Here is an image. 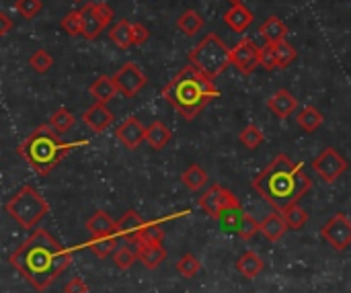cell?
<instances>
[{"label": "cell", "mask_w": 351, "mask_h": 293, "mask_svg": "<svg viewBox=\"0 0 351 293\" xmlns=\"http://www.w3.org/2000/svg\"><path fill=\"white\" fill-rule=\"evenodd\" d=\"M10 267L37 292H45L72 263L68 253L47 230H35L8 259Z\"/></svg>", "instance_id": "1"}, {"label": "cell", "mask_w": 351, "mask_h": 293, "mask_svg": "<svg viewBox=\"0 0 351 293\" xmlns=\"http://www.w3.org/2000/svg\"><path fill=\"white\" fill-rule=\"evenodd\" d=\"M218 94L220 92L214 86V80L202 74L191 64L177 72V76L162 88V97L187 121L197 117L204 111V107Z\"/></svg>", "instance_id": "2"}, {"label": "cell", "mask_w": 351, "mask_h": 293, "mask_svg": "<svg viewBox=\"0 0 351 293\" xmlns=\"http://www.w3.org/2000/svg\"><path fill=\"white\" fill-rule=\"evenodd\" d=\"M58 133L60 131H56L51 125H39L16 148L19 156L25 158L27 164L41 177L49 175L74 148L84 144V142H66Z\"/></svg>", "instance_id": "3"}, {"label": "cell", "mask_w": 351, "mask_h": 293, "mask_svg": "<svg viewBox=\"0 0 351 293\" xmlns=\"http://www.w3.org/2000/svg\"><path fill=\"white\" fill-rule=\"evenodd\" d=\"M300 164H294L286 154H278L265 170H261L255 181L253 189L267 201L271 203L278 212H282L286 205L296 203V175H298Z\"/></svg>", "instance_id": "4"}, {"label": "cell", "mask_w": 351, "mask_h": 293, "mask_svg": "<svg viewBox=\"0 0 351 293\" xmlns=\"http://www.w3.org/2000/svg\"><path fill=\"white\" fill-rule=\"evenodd\" d=\"M6 214L25 230H33L49 212L47 201L41 197V193L31 187V185H23L4 205Z\"/></svg>", "instance_id": "5"}, {"label": "cell", "mask_w": 351, "mask_h": 293, "mask_svg": "<svg viewBox=\"0 0 351 293\" xmlns=\"http://www.w3.org/2000/svg\"><path fill=\"white\" fill-rule=\"evenodd\" d=\"M230 51L232 49H228L216 33H210L189 51V64L195 66L208 78L216 80L232 64Z\"/></svg>", "instance_id": "6"}, {"label": "cell", "mask_w": 351, "mask_h": 293, "mask_svg": "<svg viewBox=\"0 0 351 293\" xmlns=\"http://www.w3.org/2000/svg\"><path fill=\"white\" fill-rule=\"evenodd\" d=\"M199 207L214 220H220L228 209H237L241 207V201L237 199V195L228 189H224L222 185H212L208 187V191L199 197Z\"/></svg>", "instance_id": "7"}, {"label": "cell", "mask_w": 351, "mask_h": 293, "mask_svg": "<svg viewBox=\"0 0 351 293\" xmlns=\"http://www.w3.org/2000/svg\"><path fill=\"white\" fill-rule=\"evenodd\" d=\"M84 31H82V37L93 41L97 39L111 23L113 18V10L109 8V4L105 2H86L84 8Z\"/></svg>", "instance_id": "8"}, {"label": "cell", "mask_w": 351, "mask_h": 293, "mask_svg": "<svg viewBox=\"0 0 351 293\" xmlns=\"http://www.w3.org/2000/svg\"><path fill=\"white\" fill-rule=\"evenodd\" d=\"M323 240L333 251H346L351 246V222L346 218V214H335L323 228H321Z\"/></svg>", "instance_id": "9"}, {"label": "cell", "mask_w": 351, "mask_h": 293, "mask_svg": "<svg viewBox=\"0 0 351 293\" xmlns=\"http://www.w3.org/2000/svg\"><path fill=\"white\" fill-rule=\"evenodd\" d=\"M348 160L335 150V148H325L315 160H313V168L319 173V177L325 183H335L346 170H348Z\"/></svg>", "instance_id": "10"}, {"label": "cell", "mask_w": 351, "mask_h": 293, "mask_svg": "<svg viewBox=\"0 0 351 293\" xmlns=\"http://www.w3.org/2000/svg\"><path fill=\"white\" fill-rule=\"evenodd\" d=\"M230 62L239 72L249 76L261 66V47L253 39H241L230 51Z\"/></svg>", "instance_id": "11"}, {"label": "cell", "mask_w": 351, "mask_h": 293, "mask_svg": "<svg viewBox=\"0 0 351 293\" xmlns=\"http://www.w3.org/2000/svg\"><path fill=\"white\" fill-rule=\"evenodd\" d=\"M113 80H115L119 92H121L123 97H128V99L136 97V94L146 86V82H148L146 74H144V72L138 68V64H134V62L123 64V66L117 70V74L113 76Z\"/></svg>", "instance_id": "12"}, {"label": "cell", "mask_w": 351, "mask_h": 293, "mask_svg": "<svg viewBox=\"0 0 351 293\" xmlns=\"http://www.w3.org/2000/svg\"><path fill=\"white\" fill-rule=\"evenodd\" d=\"M146 129L148 127H144L138 117H128L115 129V136L128 150H136L142 142H146Z\"/></svg>", "instance_id": "13"}, {"label": "cell", "mask_w": 351, "mask_h": 293, "mask_svg": "<svg viewBox=\"0 0 351 293\" xmlns=\"http://www.w3.org/2000/svg\"><path fill=\"white\" fill-rule=\"evenodd\" d=\"M82 121L97 133L105 131L111 123H113V113L107 109V103H95L93 107H88L82 115Z\"/></svg>", "instance_id": "14"}, {"label": "cell", "mask_w": 351, "mask_h": 293, "mask_svg": "<svg viewBox=\"0 0 351 293\" xmlns=\"http://www.w3.org/2000/svg\"><path fill=\"white\" fill-rule=\"evenodd\" d=\"M136 253H138V261L148 269V271H154L158 269L165 259H167V251L162 244H146V242H136Z\"/></svg>", "instance_id": "15"}, {"label": "cell", "mask_w": 351, "mask_h": 293, "mask_svg": "<svg viewBox=\"0 0 351 293\" xmlns=\"http://www.w3.org/2000/svg\"><path fill=\"white\" fill-rule=\"evenodd\" d=\"M296 105H298L296 97H294L290 90H286V88H280V90H278L276 94H271V99L267 101L269 111H271L278 119H288V117L296 111Z\"/></svg>", "instance_id": "16"}, {"label": "cell", "mask_w": 351, "mask_h": 293, "mask_svg": "<svg viewBox=\"0 0 351 293\" xmlns=\"http://www.w3.org/2000/svg\"><path fill=\"white\" fill-rule=\"evenodd\" d=\"M253 12L243 4V2H239V4H232L226 12H224V23L234 31V33H245L247 31V27L253 23Z\"/></svg>", "instance_id": "17"}, {"label": "cell", "mask_w": 351, "mask_h": 293, "mask_svg": "<svg viewBox=\"0 0 351 293\" xmlns=\"http://www.w3.org/2000/svg\"><path fill=\"white\" fill-rule=\"evenodd\" d=\"M115 228H117V222H113L109 218L107 212L99 209L95 212L88 222H86V230L90 232L93 238H105V236H115Z\"/></svg>", "instance_id": "18"}, {"label": "cell", "mask_w": 351, "mask_h": 293, "mask_svg": "<svg viewBox=\"0 0 351 293\" xmlns=\"http://www.w3.org/2000/svg\"><path fill=\"white\" fill-rule=\"evenodd\" d=\"M146 226L144 218L136 212V209H130L121 216V220L117 222V228H115V236H123L128 242L134 240V236L138 234V230Z\"/></svg>", "instance_id": "19"}, {"label": "cell", "mask_w": 351, "mask_h": 293, "mask_svg": "<svg viewBox=\"0 0 351 293\" xmlns=\"http://www.w3.org/2000/svg\"><path fill=\"white\" fill-rule=\"evenodd\" d=\"M88 92H90V97L95 99V103H109V101L115 99V94L119 92V88H117V84H115L113 78H109V76H99V78L88 86Z\"/></svg>", "instance_id": "20"}, {"label": "cell", "mask_w": 351, "mask_h": 293, "mask_svg": "<svg viewBox=\"0 0 351 293\" xmlns=\"http://www.w3.org/2000/svg\"><path fill=\"white\" fill-rule=\"evenodd\" d=\"M288 230H290V228H288V224H286V220H284L282 214H271V216H267V218L261 222V234H263L269 242L282 240V238L286 236Z\"/></svg>", "instance_id": "21"}, {"label": "cell", "mask_w": 351, "mask_h": 293, "mask_svg": "<svg viewBox=\"0 0 351 293\" xmlns=\"http://www.w3.org/2000/svg\"><path fill=\"white\" fill-rule=\"evenodd\" d=\"M173 140V131L162 121H152L146 129V144L152 150H162Z\"/></svg>", "instance_id": "22"}, {"label": "cell", "mask_w": 351, "mask_h": 293, "mask_svg": "<svg viewBox=\"0 0 351 293\" xmlns=\"http://www.w3.org/2000/svg\"><path fill=\"white\" fill-rule=\"evenodd\" d=\"M259 33L263 35L265 43H274V45H278V43H282V41L286 39V35H288V27H286V23H284V21H280L278 16H269V18L259 27Z\"/></svg>", "instance_id": "23"}, {"label": "cell", "mask_w": 351, "mask_h": 293, "mask_svg": "<svg viewBox=\"0 0 351 293\" xmlns=\"http://www.w3.org/2000/svg\"><path fill=\"white\" fill-rule=\"evenodd\" d=\"M109 37L111 41L119 47V49H128L134 45V23L121 18L117 21L111 29H109Z\"/></svg>", "instance_id": "24"}, {"label": "cell", "mask_w": 351, "mask_h": 293, "mask_svg": "<svg viewBox=\"0 0 351 293\" xmlns=\"http://www.w3.org/2000/svg\"><path fill=\"white\" fill-rule=\"evenodd\" d=\"M263 267H265L263 259H261L257 253H253V251H247V253L237 261V271H239L243 277H247V279L259 277V273L263 271Z\"/></svg>", "instance_id": "25"}, {"label": "cell", "mask_w": 351, "mask_h": 293, "mask_svg": "<svg viewBox=\"0 0 351 293\" xmlns=\"http://www.w3.org/2000/svg\"><path fill=\"white\" fill-rule=\"evenodd\" d=\"M177 29L181 33H185L187 37H193L197 35L202 29H204V16L197 12V10H185L179 18H177Z\"/></svg>", "instance_id": "26"}, {"label": "cell", "mask_w": 351, "mask_h": 293, "mask_svg": "<svg viewBox=\"0 0 351 293\" xmlns=\"http://www.w3.org/2000/svg\"><path fill=\"white\" fill-rule=\"evenodd\" d=\"M280 214L284 216V220H286V224H288V228L292 232L302 230L306 226V222H308V214H306L304 207H300V203H290Z\"/></svg>", "instance_id": "27"}, {"label": "cell", "mask_w": 351, "mask_h": 293, "mask_svg": "<svg viewBox=\"0 0 351 293\" xmlns=\"http://www.w3.org/2000/svg\"><path fill=\"white\" fill-rule=\"evenodd\" d=\"M323 113L313 107V105H306L300 113H298V125L306 131V133H315L321 125H323Z\"/></svg>", "instance_id": "28"}, {"label": "cell", "mask_w": 351, "mask_h": 293, "mask_svg": "<svg viewBox=\"0 0 351 293\" xmlns=\"http://www.w3.org/2000/svg\"><path fill=\"white\" fill-rule=\"evenodd\" d=\"M181 181L189 191H202L208 185V173L199 164H191L187 170H183Z\"/></svg>", "instance_id": "29"}, {"label": "cell", "mask_w": 351, "mask_h": 293, "mask_svg": "<svg viewBox=\"0 0 351 293\" xmlns=\"http://www.w3.org/2000/svg\"><path fill=\"white\" fill-rule=\"evenodd\" d=\"M165 240V230L158 224H146L138 230V234L134 236L132 244L136 242H146V244H162Z\"/></svg>", "instance_id": "30"}, {"label": "cell", "mask_w": 351, "mask_h": 293, "mask_svg": "<svg viewBox=\"0 0 351 293\" xmlns=\"http://www.w3.org/2000/svg\"><path fill=\"white\" fill-rule=\"evenodd\" d=\"M74 123H76V117H74V115H72V111H68L66 107L56 109V111H53V115L49 117V125H51L56 131H60V133L70 131V129L74 127Z\"/></svg>", "instance_id": "31"}, {"label": "cell", "mask_w": 351, "mask_h": 293, "mask_svg": "<svg viewBox=\"0 0 351 293\" xmlns=\"http://www.w3.org/2000/svg\"><path fill=\"white\" fill-rule=\"evenodd\" d=\"M60 27H62L68 35H72V37L82 35V31H84V12H82V10H72V12H68V14L60 21Z\"/></svg>", "instance_id": "32"}, {"label": "cell", "mask_w": 351, "mask_h": 293, "mask_svg": "<svg viewBox=\"0 0 351 293\" xmlns=\"http://www.w3.org/2000/svg\"><path fill=\"white\" fill-rule=\"evenodd\" d=\"M117 246V236H105V238H90L88 249L95 257L99 259H107Z\"/></svg>", "instance_id": "33"}, {"label": "cell", "mask_w": 351, "mask_h": 293, "mask_svg": "<svg viewBox=\"0 0 351 293\" xmlns=\"http://www.w3.org/2000/svg\"><path fill=\"white\" fill-rule=\"evenodd\" d=\"M239 140H241V144L245 146V148H249V150H257L263 142H265V136H263V131L257 127V125H247L243 131H241V136H239Z\"/></svg>", "instance_id": "34"}, {"label": "cell", "mask_w": 351, "mask_h": 293, "mask_svg": "<svg viewBox=\"0 0 351 293\" xmlns=\"http://www.w3.org/2000/svg\"><path fill=\"white\" fill-rule=\"evenodd\" d=\"M298 58V51L294 49L292 43H288L286 39L282 43L276 45V60H278V68H288L294 60Z\"/></svg>", "instance_id": "35"}, {"label": "cell", "mask_w": 351, "mask_h": 293, "mask_svg": "<svg viewBox=\"0 0 351 293\" xmlns=\"http://www.w3.org/2000/svg\"><path fill=\"white\" fill-rule=\"evenodd\" d=\"M199 271H202V263H199V259L193 257V255H185V257H181L179 263H177V273H181L185 279L195 277Z\"/></svg>", "instance_id": "36"}, {"label": "cell", "mask_w": 351, "mask_h": 293, "mask_svg": "<svg viewBox=\"0 0 351 293\" xmlns=\"http://www.w3.org/2000/svg\"><path fill=\"white\" fill-rule=\"evenodd\" d=\"M29 66L33 72L37 74H45L51 66H53V58L49 55V51L45 49H37L31 58H29Z\"/></svg>", "instance_id": "37"}, {"label": "cell", "mask_w": 351, "mask_h": 293, "mask_svg": "<svg viewBox=\"0 0 351 293\" xmlns=\"http://www.w3.org/2000/svg\"><path fill=\"white\" fill-rule=\"evenodd\" d=\"M259 232H261V224H259L255 218L243 214V218H241V222H239V226H237V234H239L243 240H251V238H253L255 234H259Z\"/></svg>", "instance_id": "38"}, {"label": "cell", "mask_w": 351, "mask_h": 293, "mask_svg": "<svg viewBox=\"0 0 351 293\" xmlns=\"http://www.w3.org/2000/svg\"><path fill=\"white\" fill-rule=\"evenodd\" d=\"M138 261V253L128 249V246H119L115 251V257H113V263L119 271H128L134 263Z\"/></svg>", "instance_id": "39"}, {"label": "cell", "mask_w": 351, "mask_h": 293, "mask_svg": "<svg viewBox=\"0 0 351 293\" xmlns=\"http://www.w3.org/2000/svg\"><path fill=\"white\" fill-rule=\"evenodd\" d=\"M14 8L23 18H35L41 12L43 4H41V0H16Z\"/></svg>", "instance_id": "40"}, {"label": "cell", "mask_w": 351, "mask_h": 293, "mask_svg": "<svg viewBox=\"0 0 351 293\" xmlns=\"http://www.w3.org/2000/svg\"><path fill=\"white\" fill-rule=\"evenodd\" d=\"M261 66H263L267 72H271V70H276V68H278V60H276V45H274V43H265V45L261 47Z\"/></svg>", "instance_id": "41"}, {"label": "cell", "mask_w": 351, "mask_h": 293, "mask_svg": "<svg viewBox=\"0 0 351 293\" xmlns=\"http://www.w3.org/2000/svg\"><path fill=\"white\" fill-rule=\"evenodd\" d=\"M150 39V31L142 23H134V45H144Z\"/></svg>", "instance_id": "42"}, {"label": "cell", "mask_w": 351, "mask_h": 293, "mask_svg": "<svg viewBox=\"0 0 351 293\" xmlns=\"http://www.w3.org/2000/svg\"><path fill=\"white\" fill-rule=\"evenodd\" d=\"M64 293H88V288L80 277H74L64 285Z\"/></svg>", "instance_id": "43"}, {"label": "cell", "mask_w": 351, "mask_h": 293, "mask_svg": "<svg viewBox=\"0 0 351 293\" xmlns=\"http://www.w3.org/2000/svg\"><path fill=\"white\" fill-rule=\"evenodd\" d=\"M10 27H12V23L8 18V14L6 12H0V35H6L10 31Z\"/></svg>", "instance_id": "44"}, {"label": "cell", "mask_w": 351, "mask_h": 293, "mask_svg": "<svg viewBox=\"0 0 351 293\" xmlns=\"http://www.w3.org/2000/svg\"><path fill=\"white\" fill-rule=\"evenodd\" d=\"M232 4H239V2H243V0H230Z\"/></svg>", "instance_id": "45"}]
</instances>
